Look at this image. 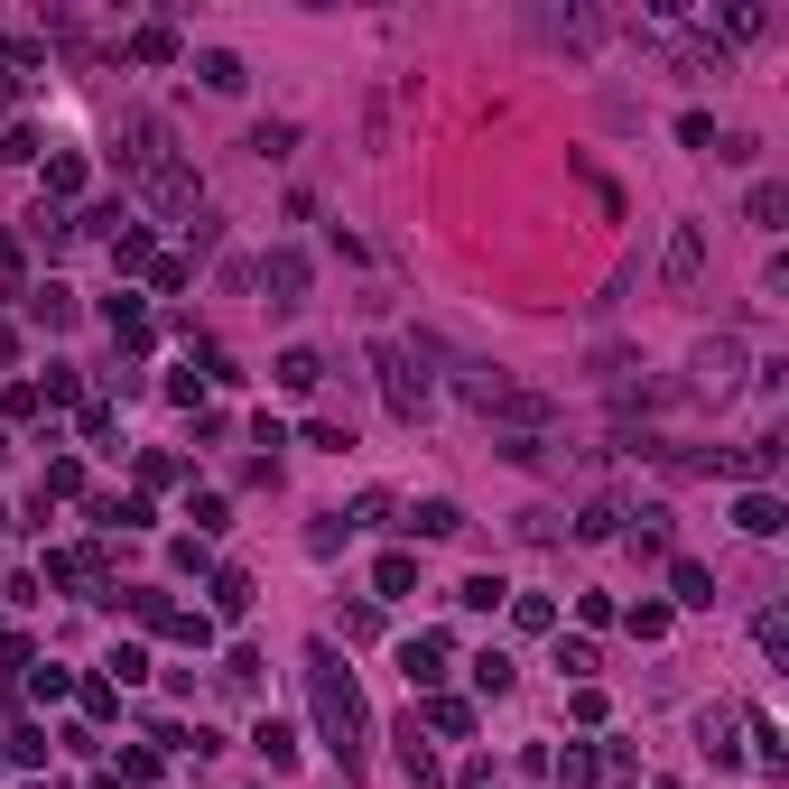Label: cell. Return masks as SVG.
Here are the masks:
<instances>
[{
	"label": "cell",
	"instance_id": "obj_13",
	"mask_svg": "<svg viewBox=\"0 0 789 789\" xmlns=\"http://www.w3.org/2000/svg\"><path fill=\"white\" fill-rule=\"evenodd\" d=\"M47 576H57V586H93L102 558H93V548H66V558H47Z\"/></svg>",
	"mask_w": 789,
	"mask_h": 789
},
{
	"label": "cell",
	"instance_id": "obj_18",
	"mask_svg": "<svg viewBox=\"0 0 789 789\" xmlns=\"http://www.w3.org/2000/svg\"><path fill=\"white\" fill-rule=\"evenodd\" d=\"M47 196H84V158H47Z\"/></svg>",
	"mask_w": 789,
	"mask_h": 789
},
{
	"label": "cell",
	"instance_id": "obj_16",
	"mask_svg": "<svg viewBox=\"0 0 789 789\" xmlns=\"http://www.w3.org/2000/svg\"><path fill=\"white\" fill-rule=\"evenodd\" d=\"M511 586H502V576H465V586H456V603H465V613H492V603H502Z\"/></svg>",
	"mask_w": 789,
	"mask_h": 789
},
{
	"label": "cell",
	"instance_id": "obj_19",
	"mask_svg": "<svg viewBox=\"0 0 789 789\" xmlns=\"http://www.w3.org/2000/svg\"><path fill=\"white\" fill-rule=\"evenodd\" d=\"M130 57H140V66H168L177 38H168V29H140V38H130Z\"/></svg>",
	"mask_w": 789,
	"mask_h": 789
},
{
	"label": "cell",
	"instance_id": "obj_24",
	"mask_svg": "<svg viewBox=\"0 0 789 789\" xmlns=\"http://www.w3.org/2000/svg\"><path fill=\"white\" fill-rule=\"evenodd\" d=\"M112 260L121 270H149V232H112Z\"/></svg>",
	"mask_w": 789,
	"mask_h": 789
},
{
	"label": "cell",
	"instance_id": "obj_8",
	"mask_svg": "<svg viewBox=\"0 0 789 789\" xmlns=\"http://www.w3.org/2000/svg\"><path fill=\"white\" fill-rule=\"evenodd\" d=\"M400 669H409V688H437V678H446V641H437V631H428V641H409Z\"/></svg>",
	"mask_w": 789,
	"mask_h": 789
},
{
	"label": "cell",
	"instance_id": "obj_7",
	"mask_svg": "<svg viewBox=\"0 0 789 789\" xmlns=\"http://www.w3.org/2000/svg\"><path fill=\"white\" fill-rule=\"evenodd\" d=\"M660 270H669V288H688V279L706 270V232H697V223H678V232H669V260H660Z\"/></svg>",
	"mask_w": 789,
	"mask_h": 789
},
{
	"label": "cell",
	"instance_id": "obj_23",
	"mask_svg": "<svg viewBox=\"0 0 789 789\" xmlns=\"http://www.w3.org/2000/svg\"><path fill=\"white\" fill-rule=\"evenodd\" d=\"M473 688H492V697L511 688V660H502V650H483V660H473Z\"/></svg>",
	"mask_w": 789,
	"mask_h": 789
},
{
	"label": "cell",
	"instance_id": "obj_11",
	"mask_svg": "<svg viewBox=\"0 0 789 789\" xmlns=\"http://www.w3.org/2000/svg\"><path fill=\"white\" fill-rule=\"evenodd\" d=\"M316 381H326V362H316L307 344H298V353H279V390H298V400H307Z\"/></svg>",
	"mask_w": 789,
	"mask_h": 789
},
{
	"label": "cell",
	"instance_id": "obj_9",
	"mask_svg": "<svg viewBox=\"0 0 789 789\" xmlns=\"http://www.w3.org/2000/svg\"><path fill=\"white\" fill-rule=\"evenodd\" d=\"M251 743H260V761H270V771H288V761H298V733H288L279 716H260V733H251Z\"/></svg>",
	"mask_w": 789,
	"mask_h": 789
},
{
	"label": "cell",
	"instance_id": "obj_15",
	"mask_svg": "<svg viewBox=\"0 0 789 789\" xmlns=\"http://www.w3.org/2000/svg\"><path fill=\"white\" fill-rule=\"evenodd\" d=\"M214 613H223V622H232V613H251V576H242V567H223V576H214Z\"/></svg>",
	"mask_w": 789,
	"mask_h": 789
},
{
	"label": "cell",
	"instance_id": "obj_14",
	"mask_svg": "<svg viewBox=\"0 0 789 789\" xmlns=\"http://www.w3.org/2000/svg\"><path fill=\"white\" fill-rule=\"evenodd\" d=\"M669 586H678V603H716V576H706L697 558H678V567H669Z\"/></svg>",
	"mask_w": 789,
	"mask_h": 789
},
{
	"label": "cell",
	"instance_id": "obj_12",
	"mask_svg": "<svg viewBox=\"0 0 789 789\" xmlns=\"http://www.w3.org/2000/svg\"><path fill=\"white\" fill-rule=\"evenodd\" d=\"M733 520H743L752 539H771V530H780V502H771V492H743V502H733Z\"/></svg>",
	"mask_w": 789,
	"mask_h": 789
},
{
	"label": "cell",
	"instance_id": "obj_6",
	"mask_svg": "<svg viewBox=\"0 0 789 789\" xmlns=\"http://www.w3.org/2000/svg\"><path fill=\"white\" fill-rule=\"evenodd\" d=\"M733 372H743V344H733V334L697 344V390H733Z\"/></svg>",
	"mask_w": 789,
	"mask_h": 789
},
{
	"label": "cell",
	"instance_id": "obj_3",
	"mask_svg": "<svg viewBox=\"0 0 789 789\" xmlns=\"http://www.w3.org/2000/svg\"><path fill=\"white\" fill-rule=\"evenodd\" d=\"M465 400L483 409V418L502 409V418H520V428H539V418H548V409L530 400V390H520V381H502V372H492V362H465Z\"/></svg>",
	"mask_w": 789,
	"mask_h": 789
},
{
	"label": "cell",
	"instance_id": "obj_22",
	"mask_svg": "<svg viewBox=\"0 0 789 789\" xmlns=\"http://www.w3.org/2000/svg\"><path fill=\"white\" fill-rule=\"evenodd\" d=\"M428 725H437V733H473V706H456V697H437V706H428Z\"/></svg>",
	"mask_w": 789,
	"mask_h": 789
},
{
	"label": "cell",
	"instance_id": "obj_5",
	"mask_svg": "<svg viewBox=\"0 0 789 789\" xmlns=\"http://www.w3.org/2000/svg\"><path fill=\"white\" fill-rule=\"evenodd\" d=\"M260 279H270V307H279V316L307 307V260H298V251H270V270H260Z\"/></svg>",
	"mask_w": 789,
	"mask_h": 789
},
{
	"label": "cell",
	"instance_id": "obj_4",
	"mask_svg": "<svg viewBox=\"0 0 789 789\" xmlns=\"http://www.w3.org/2000/svg\"><path fill=\"white\" fill-rule=\"evenodd\" d=\"M372 362H381V400L400 409V418H418V409H428V381H418V362H409L400 344H381Z\"/></svg>",
	"mask_w": 789,
	"mask_h": 789
},
{
	"label": "cell",
	"instance_id": "obj_20",
	"mask_svg": "<svg viewBox=\"0 0 789 789\" xmlns=\"http://www.w3.org/2000/svg\"><path fill=\"white\" fill-rule=\"evenodd\" d=\"M706 761H716V771H733V725H725V716H706Z\"/></svg>",
	"mask_w": 789,
	"mask_h": 789
},
{
	"label": "cell",
	"instance_id": "obj_1",
	"mask_svg": "<svg viewBox=\"0 0 789 789\" xmlns=\"http://www.w3.org/2000/svg\"><path fill=\"white\" fill-rule=\"evenodd\" d=\"M121 140H130L121 158H130V177H140V196H149L168 223H196L204 187H196V168H187V158H177L168 121H158V112H130V121H121Z\"/></svg>",
	"mask_w": 789,
	"mask_h": 789
},
{
	"label": "cell",
	"instance_id": "obj_21",
	"mask_svg": "<svg viewBox=\"0 0 789 789\" xmlns=\"http://www.w3.org/2000/svg\"><path fill=\"white\" fill-rule=\"evenodd\" d=\"M780 214H789V187H752V223H761V232H771Z\"/></svg>",
	"mask_w": 789,
	"mask_h": 789
},
{
	"label": "cell",
	"instance_id": "obj_26",
	"mask_svg": "<svg viewBox=\"0 0 789 789\" xmlns=\"http://www.w3.org/2000/svg\"><path fill=\"white\" fill-rule=\"evenodd\" d=\"M511 622L520 631H548V595H511Z\"/></svg>",
	"mask_w": 789,
	"mask_h": 789
},
{
	"label": "cell",
	"instance_id": "obj_17",
	"mask_svg": "<svg viewBox=\"0 0 789 789\" xmlns=\"http://www.w3.org/2000/svg\"><path fill=\"white\" fill-rule=\"evenodd\" d=\"M196 74H204L214 93H242V57H223V47H214V57H196Z\"/></svg>",
	"mask_w": 789,
	"mask_h": 789
},
{
	"label": "cell",
	"instance_id": "obj_10",
	"mask_svg": "<svg viewBox=\"0 0 789 789\" xmlns=\"http://www.w3.org/2000/svg\"><path fill=\"white\" fill-rule=\"evenodd\" d=\"M409 530H418V539H456V530H465V511H456V502H418V511H409Z\"/></svg>",
	"mask_w": 789,
	"mask_h": 789
},
{
	"label": "cell",
	"instance_id": "obj_2",
	"mask_svg": "<svg viewBox=\"0 0 789 789\" xmlns=\"http://www.w3.org/2000/svg\"><path fill=\"white\" fill-rule=\"evenodd\" d=\"M307 688H316V725H326V743L344 752V771H362V733H372V716H362L344 660H334V650H307Z\"/></svg>",
	"mask_w": 789,
	"mask_h": 789
},
{
	"label": "cell",
	"instance_id": "obj_25",
	"mask_svg": "<svg viewBox=\"0 0 789 789\" xmlns=\"http://www.w3.org/2000/svg\"><path fill=\"white\" fill-rule=\"evenodd\" d=\"M613 520H622L613 502H586V520H576V539H613Z\"/></svg>",
	"mask_w": 789,
	"mask_h": 789
}]
</instances>
